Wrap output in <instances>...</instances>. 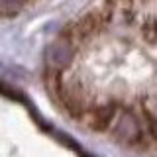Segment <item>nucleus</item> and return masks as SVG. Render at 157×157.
<instances>
[{
	"mask_svg": "<svg viewBox=\"0 0 157 157\" xmlns=\"http://www.w3.org/2000/svg\"><path fill=\"white\" fill-rule=\"evenodd\" d=\"M118 114H120V106L116 102H104V104H98L86 112L85 124L92 132H106L114 126Z\"/></svg>",
	"mask_w": 157,
	"mask_h": 157,
	"instance_id": "f257e3e1",
	"label": "nucleus"
},
{
	"mask_svg": "<svg viewBox=\"0 0 157 157\" xmlns=\"http://www.w3.org/2000/svg\"><path fill=\"white\" fill-rule=\"evenodd\" d=\"M141 32H144V37L151 43H157V20L155 18H147L144 24H141Z\"/></svg>",
	"mask_w": 157,
	"mask_h": 157,
	"instance_id": "7ed1b4c3",
	"label": "nucleus"
},
{
	"mask_svg": "<svg viewBox=\"0 0 157 157\" xmlns=\"http://www.w3.org/2000/svg\"><path fill=\"white\" fill-rule=\"evenodd\" d=\"M140 118H141V126L145 130V136L157 144V118H155V114L151 110H147V108H141Z\"/></svg>",
	"mask_w": 157,
	"mask_h": 157,
	"instance_id": "f03ea898",
	"label": "nucleus"
}]
</instances>
